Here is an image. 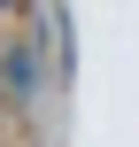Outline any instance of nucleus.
Listing matches in <instances>:
<instances>
[{"mask_svg":"<svg viewBox=\"0 0 139 147\" xmlns=\"http://www.w3.org/2000/svg\"><path fill=\"white\" fill-rule=\"evenodd\" d=\"M31 70H39V62H31V47H15V54H8V85H15V93H31Z\"/></svg>","mask_w":139,"mask_h":147,"instance_id":"nucleus-1","label":"nucleus"}]
</instances>
